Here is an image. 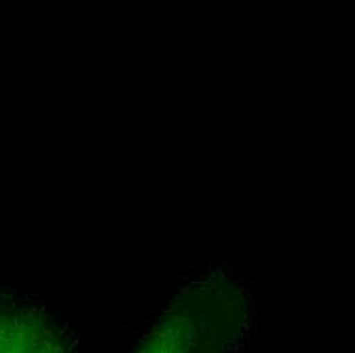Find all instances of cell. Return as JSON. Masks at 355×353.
<instances>
[{"label":"cell","mask_w":355,"mask_h":353,"mask_svg":"<svg viewBox=\"0 0 355 353\" xmlns=\"http://www.w3.org/2000/svg\"><path fill=\"white\" fill-rule=\"evenodd\" d=\"M0 353H80L78 337L35 307L0 309Z\"/></svg>","instance_id":"1"},{"label":"cell","mask_w":355,"mask_h":353,"mask_svg":"<svg viewBox=\"0 0 355 353\" xmlns=\"http://www.w3.org/2000/svg\"><path fill=\"white\" fill-rule=\"evenodd\" d=\"M225 335L211 317L194 309L168 313L145 337L137 353H214L211 339Z\"/></svg>","instance_id":"2"}]
</instances>
